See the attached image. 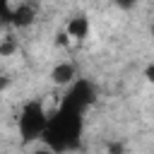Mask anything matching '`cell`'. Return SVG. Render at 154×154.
Listing matches in <instances>:
<instances>
[{
	"label": "cell",
	"mask_w": 154,
	"mask_h": 154,
	"mask_svg": "<svg viewBox=\"0 0 154 154\" xmlns=\"http://www.w3.org/2000/svg\"><path fill=\"white\" fill-rule=\"evenodd\" d=\"M113 2H116V7H120V10H135L140 0H113Z\"/></svg>",
	"instance_id": "obj_6"
},
{
	"label": "cell",
	"mask_w": 154,
	"mask_h": 154,
	"mask_svg": "<svg viewBox=\"0 0 154 154\" xmlns=\"http://www.w3.org/2000/svg\"><path fill=\"white\" fill-rule=\"evenodd\" d=\"M65 34H67L72 41H82V38L89 34V19H87L84 14L72 17V19L67 22V26H65Z\"/></svg>",
	"instance_id": "obj_3"
},
{
	"label": "cell",
	"mask_w": 154,
	"mask_h": 154,
	"mask_svg": "<svg viewBox=\"0 0 154 154\" xmlns=\"http://www.w3.org/2000/svg\"><path fill=\"white\" fill-rule=\"evenodd\" d=\"M17 125H19V135L24 142H31V140H38L43 137V130L48 125V116H46V108L41 101H26L19 111V118H17Z\"/></svg>",
	"instance_id": "obj_1"
},
{
	"label": "cell",
	"mask_w": 154,
	"mask_h": 154,
	"mask_svg": "<svg viewBox=\"0 0 154 154\" xmlns=\"http://www.w3.org/2000/svg\"><path fill=\"white\" fill-rule=\"evenodd\" d=\"M67 38H70V36H67L65 31H60V34L55 36V43H60V46H65V43H67Z\"/></svg>",
	"instance_id": "obj_7"
},
{
	"label": "cell",
	"mask_w": 154,
	"mask_h": 154,
	"mask_svg": "<svg viewBox=\"0 0 154 154\" xmlns=\"http://www.w3.org/2000/svg\"><path fill=\"white\" fill-rule=\"evenodd\" d=\"M75 77H77V67H75L72 63H58V65L51 70V79H53L55 84H60V87L70 84Z\"/></svg>",
	"instance_id": "obj_4"
},
{
	"label": "cell",
	"mask_w": 154,
	"mask_h": 154,
	"mask_svg": "<svg viewBox=\"0 0 154 154\" xmlns=\"http://www.w3.org/2000/svg\"><path fill=\"white\" fill-rule=\"evenodd\" d=\"M14 51H17V43L7 36V38L0 43V55H10V53H14Z\"/></svg>",
	"instance_id": "obj_5"
},
{
	"label": "cell",
	"mask_w": 154,
	"mask_h": 154,
	"mask_svg": "<svg viewBox=\"0 0 154 154\" xmlns=\"http://www.w3.org/2000/svg\"><path fill=\"white\" fill-rule=\"evenodd\" d=\"M36 17H38V7H36V2L26 0V2H19V5L12 10L10 22H12L14 26L24 29V26H31V24L36 22Z\"/></svg>",
	"instance_id": "obj_2"
},
{
	"label": "cell",
	"mask_w": 154,
	"mask_h": 154,
	"mask_svg": "<svg viewBox=\"0 0 154 154\" xmlns=\"http://www.w3.org/2000/svg\"><path fill=\"white\" fill-rule=\"evenodd\" d=\"M2 84H5V82H2V79H0V91H2Z\"/></svg>",
	"instance_id": "obj_8"
}]
</instances>
